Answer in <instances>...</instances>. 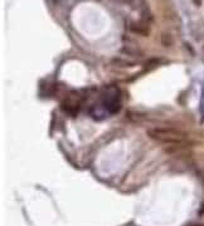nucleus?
Wrapping results in <instances>:
<instances>
[{"instance_id":"nucleus-5","label":"nucleus","mask_w":204,"mask_h":226,"mask_svg":"<svg viewBox=\"0 0 204 226\" xmlns=\"http://www.w3.org/2000/svg\"><path fill=\"white\" fill-rule=\"evenodd\" d=\"M193 226H204V225H193Z\"/></svg>"},{"instance_id":"nucleus-1","label":"nucleus","mask_w":204,"mask_h":226,"mask_svg":"<svg viewBox=\"0 0 204 226\" xmlns=\"http://www.w3.org/2000/svg\"><path fill=\"white\" fill-rule=\"evenodd\" d=\"M148 136L160 143H168L170 146H177L182 145L183 142L187 141V136L178 130L174 128H166V127H156L151 128L148 131Z\"/></svg>"},{"instance_id":"nucleus-2","label":"nucleus","mask_w":204,"mask_h":226,"mask_svg":"<svg viewBox=\"0 0 204 226\" xmlns=\"http://www.w3.org/2000/svg\"><path fill=\"white\" fill-rule=\"evenodd\" d=\"M129 29L130 31H132L134 34H138V35H141V37H149L150 35V29L149 26L141 24V23H131L129 25Z\"/></svg>"},{"instance_id":"nucleus-4","label":"nucleus","mask_w":204,"mask_h":226,"mask_svg":"<svg viewBox=\"0 0 204 226\" xmlns=\"http://www.w3.org/2000/svg\"><path fill=\"white\" fill-rule=\"evenodd\" d=\"M194 3H195V4H198V5L200 4V2H199V0H194Z\"/></svg>"},{"instance_id":"nucleus-3","label":"nucleus","mask_w":204,"mask_h":226,"mask_svg":"<svg viewBox=\"0 0 204 226\" xmlns=\"http://www.w3.org/2000/svg\"><path fill=\"white\" fill-rule=\"evenodd\" d=\"M161 43H163L164 47H170L173 44V37L170 34H168V33H164L161 35Z\"/></svg>"}]
</instances>
